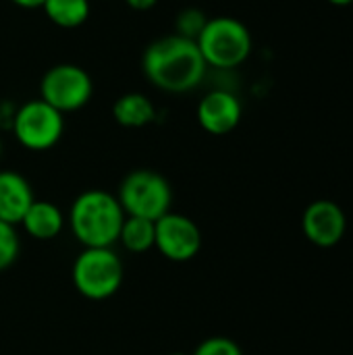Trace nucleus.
I'll return each instance as SVG.
<instances>
[{
  "label": "nucleus",
  "mask_w": 353,
  "mask_h": 355,
  "mask_svg": "<svg viewBox=\"0 0 353 355\" xmlns=\"http://www.w3.org/2000/svg\"><path fill=\"white\" fill-rule=\"evenodd\" d=\"M123 262L112 248H83L73 264V285L92 302L112 297L123 285Z\"/></svg>",
  "instance_id": "4"
},
{
  "label": "nucleus",
  "mask_w": 353,
  "mask_h": 355,
  "mask_svg": "<svg viewBox=\"0 0 353 355\" xmlns=\"http://www.w3.org/2000/svg\"><path fill=\"white\" fill-rule=\"evenodd\" d=\"M200 127L210 135H227L237 129L243 116L241 100L227 89L208 92L196 110Z\"/></svg>",
  "instance_id": "10"
},
{
  "label": "nucleus",
  "mask_w": 353,
  "mask_h": 355,
  "mask_svg": "<svg viewBox=\"0 0 353 355\" xmlns=\"http://www.w3.org/2000/svg\"><path fill=\"white\" fill-rule=\"evenodd\" d=\"M191 355H243V352L229 337H210L204 339Z\"/></svg>",
  "instance_id": "18"
},
{
  "label": "nucleus",
  "mask_w": 353,
  "mask_h": 355,
  "mask_svg": "<svg viewBox=\"0 0 353 355\" xmlns=\"http://www.w3.org/2000/svg\"><path fill=\"white\" fill-rule=\"evenodd\" d=\"M119 241L131 254H144L152 250L154 248V220L125 216L121 233H119Z\"/></svg>",
  "instance_id": "15"
},
{
  "label": "nucleus",
  "mask_w": 353,
  "mask_h": 355,
  "mask_svg": "<svg viewBox=\"0 0 353 355\" xmlns=\"http://www.w3.org/2000/svg\"><path fill=\"white\" fill-rule=\"evenodd\" d=\"M156 106L154 102L141 92L123 94L112 104V119L127 129H141L156 121Z\"/></svg>",
  "instance_id": "13"
},
{
  "label": "nucleus",
  "mask_w": 353,
  "mask_h": 355,
  "mask_svg": "<svg viewBox=\"0 0 353 355\" xmlns=\"http://www.w3.org/2000/svg\"><path fill=\"white\" fill-rule=\"evenodd\" d=\"M42 10L54 25L62 29H73L87 21L92 4L89 0H46L42 4Z\"/></svg>",
  "instance_id": "14"
},
{
  "label": "nucleus",
  "mask_w": 353,
  "mask_h": 355,
  "mask_svg": "<svg viewBox=\"0 0 353 355\" xmlns=\"http://www.w3.org/2000/svg\"><path fill=\"white\" fill-rule=\"evenodd\" d=\"M123 220L125 212L117 196L102 189L79 193L69 212V227L83 248H112L119 241Z\"/></svg>",
  "instance_id": "2"
},
{
  "label": "nucleus",
  "mask_w": 353,
  "mask_h": 355,
  "mask_svg": "<svg viewBox=\"0 0 353 355\" xmlns=\"http://www.w3.org/2000/svg\"><path fill=\"white\" fill-rule=\"evenodd\" d=\"M21 225L29 237L48 241V239H54L60 235V231L64 227V216L56 204L46 202V200H35L29 206V210L25 212Z\"/></svg>",
  "instance_id": "12"
},
{
  "label": "nucleus",
  "mask_w": 353,
  "mask_h": 355,
  "mask_svg": "<svg viewBox=\"0 0 353 355\" xmlns=\"http://www.w3.org/2000/svg\"><path fill=\"white\" fill-rule=\"evenodd\" d=\"M21 252V241L17 235V227L0 220V272L10 268Z\"/></svg>",
  "instance_id": "17"
},
{
  "label": "nucleus",
  "mask_w": 353,
  "mask_h": 355,
  "mask_svg": "<svg viewBox=\"0 0 353 355\" xmlns=\"http://www.w3.org/2000/svg\"><path fill=\"white\" fill-rule=\"evenodd\" d=\"M15 112H17V106L12 102H0V127H4V129L10 131Z\"/></svg>",
  "instance_id": "19"
},
{
  "label": "nucleus",
  "mask_w": 353,
  "mask_h": 355,
  "mask_svg": "<svg viewBox=\"0 0 353 355\" xmlns=\"http://www.w3.org/2000/svg\"><path fill=\"white\" fill-rule=\"evenodd\" d=\"M117 200L125 216H137L148 220H158L171 212L173 189L171 183L156 171L139 168L131 171L119 185Z\"/></svg>",
  "instance_id": "5"
},
{
  "label": "nucleus",
  "mask_w": 353,
  "mask_h": 355,
  "mask_svg": "<svg viewBox=\"0 0 353 355\" xmlns=\"http://www.w3.org/2000/svg\"><path fill=\"white\" fill-rule=\"evenodd\" d=\"M125 2L133 10H150L158 4V0H125Z\"/></svg>",
  "instance_id": "20"
},
{
  "label": "nucleus",
  "mask_w": 353,
  "mask_h": 355,
  "mask_svg": "<svg viewBox=\"0 0 353 355\" xmlns=\"http://www.w3.org/2000/svg\"><path fill=\"white\" fill-rule=\"evenodd\" d=\"M331 4H335V6H350L353 4V0H329Z\"/></svg>",
  "instance_id": "22"
},
{
  "label": "nucleus",
  "mask_w": 353,
  "mask_h": 355,
  "mask_svg": "<svg viewBox=\"0 0 353 355\" xmlns=\"http://www.w3.org/2000/svg\"><path fill=\"white\" fill-rule=\"evenodd\" d=\"M141 71L154 87L169 94H185L204 81L208 67L193 40L171 33L146 46Z\"/></svg>",
  "instance_id": "1"
},
{
  "label": "nucleus",
  "mask_w": 353,
  "mask_h": 355,
  "mask_svg": "<svg viewBox=\"0 0 353 355\" xmlns=\"http://www.w3.org/2000/svg\"><path fill=\"white\" fill-rule=\"evenodd\" d=\"M94 96L89 73L73 62L50 67L40 81V98L62 114L83 108Z\"/></svg>",
  "instance_id": "7"
},
{
  "label": "nucleus",
  "mask_w": 353,
  "mask_h": 355,
  "mask_svg": "<svg viewBox=\"0 0 353 355\" xmlns=\"http://www.w3.org/2000/svg\"><path fill=\"white\" fill-rule=\"evenodd\" d=\"M10 131L25 150L46 152L60 141L64 131V114L46 104L42 98H35L17 106Z\"/></svg>",
  "instance_id": "6"
},
{
  "label": "nucleus",
  "mask_w": 353,
  "mask_h": 355,
  "mask_svg": "<svg viewBox=\"0 0 353 355\" xmlns=\"http://www.w3.org/2000/svg\"><path fill=\"white\" fill-rule=\"evenodd\" d=\"M302 231L306 239L318 248H335L347 231V216L333 200H316L302 214Z\"/></svg>",
  "instance_id": "9"
},
{
  "label": "nucleus",
  "mask_w": 353,
  "mask_h": 355,
  "mask_svg": "<svg viewBox=\"0 0 353 355\" xmlns=\"http://www.w3.org/2000/svg\"><path fill=\"white\" fill-rule=\"evenodd\" d=\"M169 355H187V354H179V352H175V354H169Z\"/></svg>",
  "instance_id": "23"
},
{
  "label": "nucleus",
  "mask_w": 353,
  "mask_h": 355,
  "mask_svg": "<svg viewBox=\"0 0 353 355\" xmlns=\"http://www.w3.org/2000/svg\"><path fill=\"white\" fill-rule=\"evenodd\" d=\"M154 248L171 262H189L202 250V231L191 218L166 212L154 223Z\"/></svg>",
  "instance_id": "8"
},
{
  "label": "nucleus",
  "mask_w": 353,
  "mask_h": 355,
  "mask_svg": "<svg viewBox=\"0 0 353 355\" xmlns=\"http://www.w3.org/2000/svg\"><path fill=\"white\" fill-rule=\"evenodd\" d=\"M12 4L21 6V8H42V4L46 0H10Z\"/></svg>",
  "instance_id": "21"
},
{
  "label": "nucleus",
  "mask_w": 353,
  "mask_h": 355,
  "mask_svg": "<svg viewBox=\"0 0 353 355\" xmlns=\"http://www.w3.org/2000/svg\"><path fill=\"white\" fill-rule=\"evenodd\" d=\"M206 21H208V17L204 10H200L196 6H185L183 10H179V15L175 19V33L196 42L198 35L202 33Z\"/></svg>",
  "instance_id": "16"
},
{
  "label": "nucleus",
  "mask_w": 353,
  "mask_h": 355,
  "mask_svg": "<svg viewBox=\"0 0 353 355\" xmlns=\"http://www.w3.org/2000/svg\"><path fill=\"white\" fill-rule=\"evenodd\" d=\"M35 202L29 181L15 171H0V220L21 225L25 212Z\"/></svg>",
  "instance_id": "11"
},
{
  "label": "nucleus",
  "mask_w": 353,
  "mask_h": 355,
  "mask_svg": "<svg viewBox=\"0 0 353 355\" xmlns=\"http://www.w3.org/2000/svg\"><path fill=\"white\" fill-rule=\"evenodd\" d=\"M0 156H2V139H0Z\"/></svg>",
  "instance_id": "24"
},
{
  "label": "nucleus",
  "mask_w": 353,
  "mask_h": 355,
  "mask_svg": "<svg viewBox=\"0 0 353 355\" xmlns=\"http://www.w3.org/2000/svg\"><path fill=\"white\" fill-rule=\"evenodd\" d=\"M206 67L218 71H231L243 64L254 48L252 33L235 17H212L206 21L202 33L196 40Z\"/></svg>",
  "instance_id": "3"
}]
</instances>
